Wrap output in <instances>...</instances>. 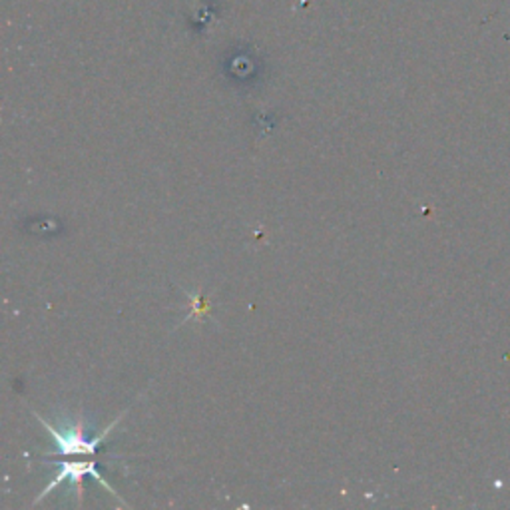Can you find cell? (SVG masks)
I'll list each match as a JSON object with an SVG mask.
<instances>
[{
    "mask_svg": "<svg viewBox=\"0 0 510 510\" xmlns=\"http://www.w3.org/2000/svg\"><path fill=\"white\" fill-rule=\"evenodd\" d=\"M58 466H60L58 475L53 478V483H48L44 491L38 495L36 503L43 501V498H44L50 491H54V488H56L60 483H64V481H70V483L74 485V488H76V496H78V503H83V478H84V476L96 478V481H98L102 486H104L108 493H112V495H114L116 498H120V496H118V493L114 491V486H112V485L106 481V478L98 473L96 461H83V463H58Z\"/></svg>",
    "mask_w": 510,
    "mask_h": 510,
    "instance_id": "1",
    "label": "cell"
}]
</instances>
